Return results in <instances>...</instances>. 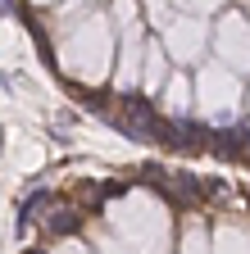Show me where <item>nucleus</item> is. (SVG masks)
<instances>
[{
    "label": "nucleus",
    "mask_w": 250,
    "mask_h": 254,
    "mask_svg": "<svg viewBox=\"0 0 250 254\" xmlns=\"http://www.w3.org/2000/svg\"><path fill=\"white\" fill-rule=\"evenodd\" d=\"M41 204H46V190H32V195H27V200L18 204V236L27 232V222H32V213H37Z\"/></svg>",
    "instance_id": "nucleus-3"
},
{
    "label": "nucleus",
    "mask_w": 250,
    "mask_h": 254,
    "mask_svg": "<svg viewBox=\"0 0 250 254\" xmlns=\"http://www.w3.org/2000/svg\"><path fill=\"white\" fill-rule=\"evenodd\" d=\"M177 150H214V132L196 118H177Z\"/></svg>",
    "instance_id": "nucleus-1"
},
{
    "label": "nucleus",
    "mask_w": 250,
    "mask_h": 254,
    "mask_svg": "<svg viewBox=\"0 0 250 254\" xmlns=\"http://www.w3.org/2000/svg\"><path fill=\"white\" fill-rule=\"evenodd\" d=\"M78 222H82V218H78L73 209H50V218H46V227H50L55 236H69V232H78Z\"/></svg>",
    "instance_id": "nucleus-2"
}]
</instances>
